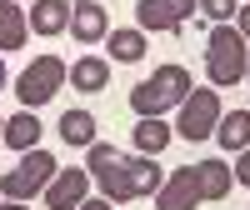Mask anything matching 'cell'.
<instances>
[{
	"mask_svg": "<svg viewBox=\"0 0 250 210\" xmlns=\"http://www.w3.org/2000/svg\"><path fill=\"white\" fill-rule=\"evenodd\" d=\"M190 90L195 85H190V70H185V65H160V70H150L130 90V110L140 120H150V115L165 120V110H180V100L190 95Z\"/></svg>",
	"mask_w": 250,
	"mask_h": 210,
	"instance_id": "cell-1",
	"label": "cell"
},
{
	"mask_svg": "<svg viewBox=\"0 0 250 210\" xmlns=\"http://www.w3.org/2000/svg\"><path fill=\"white\" fill-rule=\"evenodd\" d=\"M245 60H250V40H245L235 25H215L210 40H205V75H210V85H215V90L240 85Z\"/></svg>",
	"mask_w": 250,
	"mask_h": 210,
	"instance_id": "cell-2",
	"label": "cell"
},
{
	"mask_svg": "<svg viewBox=\"0 0 250 210\" xmlns=\"http://www.w3.org/2000/svg\"><path fill=\"white\" fill-rule=\"evenodd\" d=\"M55 170H60V165H55V155L45 150V145H35V150H25V155H20V165H15V170H5V175H0V195L25 205L30 195H40V190H45V185L55 180Z\"/></svg>",
	"mask_w": 250,
	"mask_h": 210,
	"instance_id": "cell-3",
	"label": "cell"
},
{
	"mask_svg": "<svg viewBox=\"0 0 250 210\" xmlns=\"http://www.w3.org/2000/svg\"><path fill=\"white\" fill-rule=\"evenodd\" d=\"M65 75H70V65H65L60 55H40V60H30V65L15 75L20 110H35V105L55 100V95H60V85H65Z\"/></svg>",
	"mask_w": 250,
	"mask_h": 210,
	"instance_id": "cell-4",
	"label": "cell"
},
{
	"mask_svg": "<svg viewBox=\"0 0 250 210\" xmlns=\"http://www.w3.org/2000/svg\"><path fill=\"white\" fill-rule=\"evenodd\" d=\"M220 95L215 90H190L180 100V115H175V135L180 140H205V135H215V125H220Z\"/></svg>",
	"mask_w": 250,
	"mask_h": 210,
	"instance_id": "cell-5",
	"label": "cell"
},
{
	"mask_svg": "<svg viewBox=\"0 0 250 210\" xmlns=\"http://www.w3.org/2000/svg\"><path fill=\"white\" fill-rule=\"evenodd\" d=\"M200 10V0H135V30H160V35H175L185 20Z\"/></svg>",
	"mask_w": 250,
	"mask_h": 210,
	"instance_id": "cell-6",
	"label": "cell"
},
{
	"mask_svg": "<svg viewBox=\"0 0 250 210\" xmlns=\"http://www.w3.org/2000/svg\"><path fill=\"white\" fill-rule=\"evenodd\" d=\"M155 210H200V175H195V165H180V170L165 175V185L155 190Z\"/></svg>",
	"mask_w": 250,
	"mask_h": 210,
	"instance_id": "cell-7",
	"label": "cell"
},
{
	"mask_svg": "<svg viewBox=\"0 0 250 210\" xmlns=\"http://www.w3.org/2000/svg\"><path fill=\"white\" fill-rule=\"evenodd\" d=\"M80 200H90V170H55V180L45 185V205L50 210H75Z\"/></svg>",
	"mask_w": 250,
	"mask_h": 210,
	"instance_id": "cell-8",
	"label": "cell"
},
{
	"mask_svg": "<svg viewBox=\"0 0 250 210\" xmlns=\"http://www.w3.org/2000/svg\"><path fill=\"white\" fill-rule=\"evenodd\" d=\"M70 35L80 40V45L105 40L110 35V10L100 5V0H80V5H70Z\"/></svg>",
	"mask_w": 250,
	"mask_h": 210,
	"instance_id": "cell-9",
	"label": "cell"
},
{
	"mask_svg": "<svg viewBox=\"0 0 250 210\" xmlns=\"http://www.w3.org/2000/svg\"><path fill=\"white\" fill-rule=\"evenodd\" d=\"M25 25L35 35H60L70 30V0H35V5L25 10Z\"/></svg>",
	"mask_w": 250,
	"mask_h": 210,
	"instance_id": "cell-10",
	"label": "cell"
},
{
	"mask_svg": "<svg viewBox=\"0 0 250 210\" xmlns=\"http://www.w3.org/2000/svg\"><path fill=\"white\" fill-rule=\"evenodd\" d=\"M120 165H125V180H130V195H135V200H140V195H155L160 185H165L155 155H120Z\"/></svg>",
	"mask_w": 250,
	"mask_h": 210,
	"instance_id": "cell-11",
	"label": "cell"
},
{
	"mask_svg": "<svg viewBox=\"0 0 250 210\" xmlns=\"http://www.w3.org/2000/svg\"><path fill=\"white\" fill-rule=\"evenodd\" d=\"M65 80H70L75 90L95 95V90H105V85H110V60H105V55H80L75 65H70V75H65Z\"/></svg>",
	"mask_w": 250,
	"mask_h": 210,
	"instance_id": "cell-12",
	"label": "cell"
},
{
	"mask_svg": "<svg viewBox=\"0 0 250 210\" xmlns=\"http://www.w3.org/2000/svg\"><path fill=\"white\" fill-rule=\"evenodd\" d=\"M195 175H200V200H225V195H230V185H235V170H230L220 155L200 160Z\"/></svg>",
	"mask_w": 250,
	"mask_h": 210,
	"instance_id": "cell-13",
	"label": "cell"
},
{
	"mask_svg": "<svg viewBox=\"0 0 250 210\" xmlns=\"http://www.w3.org/2000/svg\"><path fill=\"white\" fill-rule=\"evenodd\" d=\"M0 145H10V150H35L40 145V120H35V110H15L10 120H5V130H0Z\"/></svg>",
	"mask_w": 250,
	"mask_h": 210,
	"instance_id": "cell-14",
	"label": "cell"
},
{
	"mask_svg": "<svg viewBox=\"0 0 250 210\" xmlns=\"http://www.w3.org/2000/svg\"><path fill=\"white\" fill-rule=\"evenodd\" d=\"M130 140H135V155H160L165 145L175 140V125H165L160 115H150V120H135Z\"/></svg>",
	"mask_w": 250,
	"mask_h": 210,
	"instance_id": "cell-15",
	"label": "cell"
},
{
	"mask_svg": "<svg viewBox=\"0 0 250 210\" xmlns=\"http://www.w3.org/2000/svg\"><path fill=\"white\" fill-rule=\"evenodd\" d=\"M215 140L225 145V150H250V105L245 110H225L220 115V125H215Z\"/></svg>",
	"mask_w": 250,
	"mask_h": 210,
	"instance_id": "cell-16",
	"label": "cell"
},
{
	"mask_svg": "<svg viewBox=\"0 0 250 210\" xmlns=\"http://www.w3.org/2000/svg\"><path fill=\"white\" fill-rule=\"evenodd\" d=\"M25 35H30L25 10H20L15 0H0V50H20V45H25Z\"/></svg>",
	"mask_w": 250,
	"mask_h": 210,
	"instance_id": "cell-17",
	"label": "cell"
},
{
	"mask_svg": "<svg viewBox=\"0 0 250 210\" xmlns=\"http://www.w3.org/2000/svg\"><path fill=\"white\" fill-rule=\"evenodd\" d=\"M60 140L90 150V145H95V115L90 110H65V115H60Z\"/></svg>",
	"mask_w": 250,
	"mask_h": 210,
	"instance_id": "cell-18",
	"label": "cell"
},
{
	"mask_svg": "<svg viewBox=\"0 0 250 210\" xmlns=\"http://www.w3.org/2000/svg\"><path fill=\"white\" fill-rule=\"evenodd\" d=\"M105 50H110V60H120V65H135L145 55V30H110Z\"/></svg>",
	"mask_w": 250,
	"mask_h": 210,
	"instance_id": "cell-19",
	"label": "cell"
},
{
	"mask_svg": "<svg viewBox=\"0 0 250 210\" xmlns=\"http://www.w3.org/2000/svg\"><path fill=\"white\" fill-rule=\"evenodd\" d=\"M240 10V0H200V15L210 20V25H230Z\"/></svg>",
	"mask_w": 250,
	"mask_h": 210,
	"instance_id": "cell-20",
	"label": "cell"
},
{
	"mask_svg": "<svg viewBox=\"0 0 250 210\" xmlns=\"http://www.w3.org/2000/svg\"><path fill=\"white\" fill-rule=\"evenodd\" d=\"M230 170H235V180H240V185H250V150H240V160L230 165Z\"/></svg>",
	"mask_w": 250,
	"mask_h": 210,
	"instance_id": "cell-21",
	"label": "cell"
},
{
	"mask_svg": "<svg viewBox=\"0 0 250 210\" xmlns=\"http://www.w3.org/2000/svg\"><path fill=\"white\" fill-rule=\"evenodd\" d=\"M230 25H235V30L250 40V5H240V10H235V20H230Z\"/></svg>",
	"mask_w": 250,
	"mask_h": 210,
	"instance_id": "cell-22",
	"label": "cell"
},
{
	"mask_svg": "<svg viewBox=\"0 0 250 210\" xmlns=\"http://www.w3.org/2000/svg\"><path fill=\"white\" fill-rule=\"evenodd\" d=\"M75 210H115V205H110V200H105V195H100V200H80V205H75Z\"/></svg>",
	"mask_w": 250,
	"mask_h": 210,
	"instance_id": "cell-23",
	"label": "cell"
},
{
	"mask_svg": "<svg viewBox=\"0 0 250 210\" xmlns=\"http://www.w3.org/2000/svg\"><path fill=\"white\" fill-rule=\"evenodd\" d=\"M0 210H25V205H20V200H5V205H0Z\"/></svg>",
	"mask_w": 250,
	"mask_h": 210,
	"instance_id": "cell-24",
	"label": "cell"
},
{
	"mask_svg": "<svg viewBox=\"0 0 250 210\" xmlns=\"http://www.w3.org/2000/svg\"><path fill=\"white\" fill-rule=\"evenodd\" d=\"M0 90H5V60H0Z\"/></svg>",
	"mask_w": 250,
	"mask_h": 210,
	"instance_id": "cell-25",
	"label": "cell"
},
{
	"mask_svg": "<svg viewBox=\"0 0 250 210\" xmlns=\"http://www.w3.org/2000/svg\"><path fill=\"white\" fill-rule=\"evenodd\" d=\"M245 80H250V60H245Z\"/></svg>",
	"mask_w": 250,
	"mask_h": 210,
	"instance_id": "cell-26",
	"label": "cell"
},
{
	"mask_svg": "<svg viewBox=\"0 0 250 210\" xmlns=\"http://www.w3.org/2000/svg\"><path fill=\"white\" fill-rule=\"evenodd\" d=\"M0 130H5V120H0Z\"/></svg>",
	"mask_w": 250,
	"mask_h": 210,
	"instance_id": "cell-27",
	"label": "cell"
},
{
	"mask_svg": "<svg viewBox=\"0 0 250 210\" xmlns=\"http://www.w3.org/2000/svg\"><path fill=\"white\" fill-rule=\"evenodd\" d=\"M15 5H20V0H15Z\"/></svg>",
	"mask_w": 250,
	"mask_h": 210,
	"instance_id": "cell-28",
	"label": "cell"
}]
</instances>
